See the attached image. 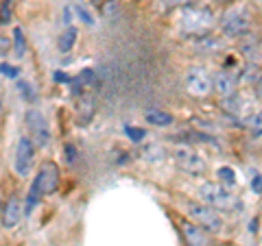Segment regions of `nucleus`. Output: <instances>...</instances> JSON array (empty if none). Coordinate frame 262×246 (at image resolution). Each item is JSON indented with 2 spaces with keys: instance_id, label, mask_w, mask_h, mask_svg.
Masks as SVG:
<instances>
[{
  "instance_id": "5701e85b",
  "label": "nucleus",
  "mask_w": 262,
  "mask_h": 246,
  "mask_svg": "<svg viewBox=\"0 0 262 246\" xmlns=\"http://www.w3.org/2000/svg\"><path fill=\"white\" fill-rule=\"evenodd\" d=\"M11 7H13V0H3L0 5V24H7L11 18Z\"/></svg>"
},
{
  "instance_id": "f8f14e48",
  "label": "nucleus",
  "mask_w": 262,
  "mask_h": 246,
  "mask_svg": "<svg viewBox=\"0 0 262 246\" xmlns=\"http://www.w3.org/2000/svg\"><path fill=\"white\" fill-rule=\"evenodd\" d=\"M24 216V205L20 199H11L9 203L3 207V225L7 229H13L20 225V220Z\"/></svg>"
},
{
  "instance_id": "7c9ffc66",
  "label": "nucleus",
  "mask_w": 262,
  "mask_h": 246,
  "mask_svg": "<svg viewBox=\"0 0 262 246\" xmlns=\"http://www.w3.org/2000/svg\"><path fill=\"white\" fill-rule=\"evenodd\" d=\"M256 96H258L260 101H262V77L258 79V83H256Z\"/></svg>"
},
{
  "instance_id": "f3484780",
  "label": "nucleus",
  "mask_w": 262,
  "mask_h": 246,
  "mask_svg": "<svg viewBox=\"0 0 262 246\" xmlns=\"http://www.w3.org/2000/svg\"><path fill=\"white\" fill-rule=\"evenodd\" d=\"M216 177H219L221 183H225V185H236V172H234L232 168H227V166L219 168V170H216Z\"/></svg>"
},
{
  "instance_id": "2eb2a0df",
  "label": "nucleus",
  "mask_w": 262,
  "mask_h": 246,
  "mask_svg": "<svg viewBox=\"0 0 262 246\" xmlns=\"http://www.w3.org/2000/svg\"><path fill=\"white\" fill-rule=\"evenodd\" d=\"M144 118L153 127H168V125H173V116L166 113V111H162V109H149L144 113Z\"/></svg>"
},
{
  "instance_id": "bb28decb",
  "label": "nucleus",
  "mask_w": 262,
  "mask_h": 246,
  "mask_svg": "<svg viewBox=\"0 0 262 246\" xmlns=\"http://www.w3.org/2000/svg\"><path fill=\"white\" fill-rule=\"evenodd\" d=\"M251 187H253V192L262 194V177H260V175H253V179H251Z\"/></svg>"
},
{
  "instance_id": "9d476101",
  "label": "nucleus",
  "mask_w": 262,
  "mask_h": 246,
  "mask_svg": "<svg viewBox=\"0 0 262 246\" xmlns=\"http://www.w3.org/2000/svg\"><path fill=\"white\" fill-rule=\"evenodd\" d=\"M212 92H216L221 98H229L236 94V77L227 70H221L212 79Z\"/></svg>"
},
{
  "instance_id": "9b49d317",
  "label": "nucleus",
  "mask_w": 262,
  "mask_h": 246,
  "mask_svg": "<svg viewBox=\"0 0 262 246\" xmlns=\"http://www.w3.org/2000/svg\"><path fill=\"white\" fill-rule=\"evenodd\" d=\"M182 233H184L186 246H210L208 231H203L201 227H196L190 220H182Z\"/></svg>"
},
{
  "instance_id": "4468645a",
  "label": "nucleus",
  "mask_w": 262,
  "mask_h": 246,
  "mask_svg": "<svg viewBox=\"0 0 262 246\" xmlns=\"http://www.w3.org/2000/svg\"><path fill=\"white\" fill-rule=\"evenodd\" d=\"M223 107H225V111H227V113H232V116H236V118L245 120V111H247V101H245L243 96L234 94V96L225 98Z\"/></svg>"
},
{
  "instance_id": "b1692460",
  "label": "nucleus",
  "mask_w": 262,
  "mask_h": 246,
  "mask_svg": "<svg viewBox=\"0 0 262 246\" xmlns=\"http://www.w3.org/2000/svg\"><path fill=\"white\" fill-rule=\"evenodd\" d=\"M18 68H15V65H9V63H3V65H0V75H3V77H9V79H15V77H18Z\"/></svg>"
},
{
  "instance_id": "c85d7f7f",
  "label": "nucleus",
  "mask_w": 262,
  "mask_h": 246,
  "mask_svg": "<svg viewBox=\"0 0 262 246\" xmlns=\"http://www.w3.org/2000/svg\"><path fill=\"white\" fill-rule=\"evenodd\" d=\"M66 157H68V163H75V159H77V153H75V149L68 144L66 146Z\"/></svg>"
},
{
  "instance_id": "cd10ccee",
  "label": "nucleus",
  "mask_w": 262,
  "mask_h": 246,
  "mask_svg": "<svg viewBox=\"0 0 262 246\" xmlns=\"http://www.w3.org/2000/svg\"><path fill=\"white\" fill-rule=\"evenodd\" d=\"M77 13L81 15V20H83L85 24H94V20H92V15H90L85 9H83V7H79V9H77Z\"/></svg>"
},
{
  "instance_id": "a211bd4d",
  "label": "nucleus",
  "mask_w": 262,
  "mask_h": 246,
  "mask_svg": "<svg viewBox=\"0 0 262 246\" xmlns=\"http://www.w3.org/2000/svg\"><path fill=\"white\" fill-rule=\"evenodd\" d=\"M243 125L247 129H253V131H258V133H262V111L253 113V116H247L243 120Z\"/></svg>"
},
{
  "instance_id": "1a4fd4ad",
  "label": "nucleus",
  "mask_w": 262,
  "mask_h": 246,
  "mask_svg": "<svg viewBox=\"0 0 262 246\" xmlns=\"http://www.w3.org/2000/svg\"><path fill=\"white\" fill-rule=\"evenodd\" d=\"M33 159H35V144L29 137H20L18 146H15V172L20 177H27L33 166Z\"/></svg>"
},
{
  "instance_id": "f257e3e1",
  "label": "nucleus",
  "mask_w": 262,
  "mask_h": 246,
  "mask_svg": "<svg viewBox=\"0 0 262 246\" xmlns=\"http://www.w3.org/2000/svg\"><path fill=\"white\" fill-rule=\"evenodd\" d=\"M57 185H59V168L55 166L53 161H46L39 166L35 179H33V185L29 190V201H27V207H24V211H29L35 207V205L44 199V196L53 194L57 190Z\"/></svg>"
},
{
  "instance_id": "39448f33",
  "label": "nucleus",
  "mask_w": 262,
  "mask_h": 246,
  "mask_svg": "<svg viewBox=\"0 0 262 246\" xmlns=\"http://www.w3.org/2000/svg\"><path fill=\"white\" fill-rule=\"evenodd\" d=\"M24 122H27V129H29V139L39 149H46L48 142H51V131H48V122L39 111L31 109L27 111L24 116Z\"/></svg>"
},
{
  "instance_id": "ddd939ff",
  "label": "nucleus",
  "mask_w": 262,
  "mask_h": 246,
  "mask_svg": "<svg viewBox=\"0 0 262 246\" xmlns=\"http://www.w3.org/2000/svg\"><path fill=\"white\" fill-rule=\"evenodd\" d=\"M238 48L247 59H253V57L260 53V39L256 35H251V33H245V35H241V39H238Z\"/></svg>"
},
{
  "instance_id": "aec40b11",
  "label": "nucleus",
  "mask_w": 262,
  "mask_h": 246,
  "mask_svg": "<svg viewBox=\"0 0 262 246\" xmlns=\"http://www.w3.org/2000/svg\"><path fill=\"white\" fill-rule=\"evenodd\" d=\"M160 3V9L162 11H173L177 7H186L190 0H158Z\"/></svg>"
},
{
  "instance_id": "20e7f679",
  "label": "nucleus",
  "mask_w": 262,
  "mask_h": 246,
  "mask_svg": "<svg viewBox=\"0 0 262 246\" xmlns=\"http://www.w3.org/2000/svg\"><path fill=\"white\" fill-rule=\"evenodd\" d=\"M214 24V15L208 9H194V7H184L182 29L186 33H206Z\"/></svg>"
},
{
  "instance_id": "dca6fc26",
  "label": "nucleus",
  "mask_w": 262,
  "mask_h": 246,
  "mask_svg": "<svg viewBox=\"0 0 262 246\" xmlns=\"http://www.w3.org/2000/svg\"><path fill=\"white\" fill-rule=\"evenodd\" d=\"M75 42H77V29H72V27H70L68 31H63V33H61L59 44H57V46H59V51H61V53H68L70 48L75 46Z\"/></svg>"
},
{
  "instance_id": "f03ea898",
  "label": "nucleus",
  "mask_w": 262,
  "mask_h": 246,
  "mask_svg": "<svg viewBox=\"0 0 262 246\" xmlns=\"http://www.w3.org/2000/svg\"><path fill=\"white\" fill-rule=\"evenodd\" d=\"M199 199L203 203H208L212 209H221V211H232V209H236V205H238V199H236L227 187H223L221 183H212V181L201 183Z\"/></svg>"
},
{
  "instance_id": "393cba45",
  "label": "nucleus",
  "mask_w": 262,
  "mask_h": 246,
  "mask_svg": "<svg viewBox=\"0 0 262 246\" xmlns=\"http://www.w3.org/2000/svg\"><path fill=\"white\" fill-rule=\"evenodd\" d=\"M94 79V75H92V70H83V72H81V75L75 79V83L81 87V85H85V83H90V81H92Z\"/></svg>"
},
{
  "instance_id": "a878e982",
  "label": "nucleus",
  "mask_w": 262,
  "mask_h": 246,
  "mask_svg": "<svg viewBox=\"0 0 262 246\" xmlns=\"http://www.w3.org/2000/svg\"><path fill=\"white\" fill-rule=\"evenodd\" d=\"M18 87H20V92H22V96H24V98L29 96V101H35V94L31 92V85H29V83H20Z\"/></svg>"
},
{
  "instance_id": "7ed1b4c3",
  "label": "nucleus",
  "mask_w": 262,
  "mask_h": 246,
  "mask_svg": "<svg viewBox=\"0 0 262 246\" xmlns=\"http://www.w3.org/2000/svg\"><path fill=\"white\" fill-rule=\"evenodd\" d=\"M188 209V216L192 218V223L196 227H201L203 231H210V233H219L223 229V220H221L219 211L212 209L210 205H199V203H188L186 205Z\"/></svg>"
},
{
  "instance_id": "423d86ee",
  "label": "nucleus",
  "mask_w": 262,
  "mask_h": 246,
  "mask_svg": "<svg viewBox=\"0 0 262 246\" xmlns=\"http://www.w3.org/2000/svg\"><path fill=\"white\" fill-rule=\"evenodd\" d=\"M173 157H175L177 168L188 172V175H201V172L206 170V159H203L192 146L179 144L173 153Z\"/></svg>"
},
{
  "instance_id": "412c9836",
  "label": "nucleus",
  "mask_w": 262,
  "mask_h": 246,
  "mask_svg": "<svg viewBox=\"0 0 262 246\" xmlns=\"http://www.w3.org/2000/svg\"><path fill=\"white\" fill-rule=\"evenodd\" d=\"M125 133H127V137L131 139V142H142V139L146 137V131L144 129H136V127H125Z\"/></svg>"
},
{
  "instance_id": "2f4dec72",
  "label": "nucleus",
  "mask_w": 262,
  "mask_h": 246,
  "mask_svg": "<svg viewBox=\"0 0 262 246\" xmlns=\"http://www.w3.org/2000/svg\"><path fill=\"white\" fill-rule=\"evenodd\" d=\"M0 216H3V201H0Z\"/></svg>"
},
{
  "instance_id": "0eeeda50",
  "label": "nucleus",
  "mask_w": 262,
  "mask_h": 246,
  "mask_svg": "<svg viewBox=\"0 0 262 246\" xmlns=\"http://www.w3.org/2000/svg\"><path fill=\"white\" fill-rule=\"evenodd\" d=\"M249 27H251L249 15L245 13V9H238V7H232L221 18V29H223L227 37H241L245 33H249Z\"/></svg>"
},
{
  "instance_id": "c756f323",
  "label": "nucleus",
  "mask_w": 262,
  "mask_h": 246,
  "mask_svg": "<svg viewBox=\"0 0 262 246\" xmlns=\"http://www.w3.org/2000/svg\"><path fill=\"white\" fill-rule=\"evenodd\" d=\"M55 81H63V83H68L70 77H68V75H63V72H57V75H55Z\"/></svg>"
},
{
  "instance_id": "4be33fe9",
  "label": "nucleus",
  "mask_w": 262,
  "mask_h": 246,
  "mask_svg": "<svg viewBox=\"0 0 262 246\" xmlns=\"http://www.w3.org/2000/svg\"><path fill=\"white\" fill-rule=\"evenodd\" d=\"M241 79H243V81H249V83H251V81H256V83H258V79H260V68H258V65H247V68L243 70Z\"/></svg>"
},
{
  "instance_id": "6ab92c4d",
  "label": "nucleus",
  "mask_w": 262,
  "mask_h": 246,
  "mask_svg": "<svg viewBox=\"0 0 262 246\" xmlns=\"http://www.w3.org/2000/svg\"><path fill=\"white\" fill-rule=\"evenodd\" d=\"M13 44H15V57H24V37H22V31L20 29H13Z\"/></svg>"
},
{
  "instance_id": "6e6552de",
  "label": "nucleus",
  "mask_w": 262,
  "mask_h": 246,
  "mask_svg": "<svg viewBox=\"0 0 262 246\" xmlns=\"http://www.w3.org/2000/svg\"><path fill=\"white\" fill-rule=\"evenodd\" d=\"M186 89L196 98H206L212 92V77L203 68H192L186 75Z\"/></svg>"
}]
</instances>
